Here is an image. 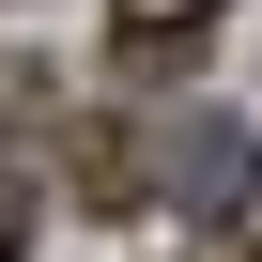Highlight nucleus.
Listing matches in <instances>:
<instances>
[{
	"mask_svg": "<svg viewBox=\"0 0 262 262\" xmlns=\"http://www.w3.org/2000/svg\"><path fill=\"white\" fill-rule=\"evenodd\" d=\"M62 185L93 216H139V123H77V139H62Z\"/></svg>",
	"mask_w": 262,
	"mask_h": 262,
	"instance_id": "7ed1b4c3",
	"label": "nucleus"
},
{
	"mask_svg": "<svg viewBox=\"0 0 262 262\" xmlns=\"http://www.w3.org/2000/svg\"><path fill=\"white\" fill-rule=\"evenodd\" d=\"M16 247H31V185L0 170V262H16Z\"/></svg>",
	"mask_w": 262,
	"mask_h": 262,
	"instance_id": "20e7f679",
	"label": "nucleus"
},
{
	"mask_svg": "<svg viewBox=\"0 0 262 262\" xmlns=\"http://www.w3.org/2000/svg\"><path fill=\"white\" fill-rule=\"evenodd\" d=\"M139 201H185L201 231H231V216L262 201V139H247L231 108H216V123H155V139H139Z\"/></svg>",
	"mask_w": 262,
	"mask_h": 262,
	"instance_id": "f257e3e1",
	"label": "nucleus"
},
{
	"mask_svg": "<svg viewBox=\"0 0 262 262\" xmlns=\"http://www.w3.org/2000/svg\"><path fill=\"white\" fill-rule=\"evenodd\" d=\"M216 262H262V247H216Z\"/></svg>",
	"mask_w": 262,
	"mask_h": 262,
	"instance_id": "39448f33",
	"label": "nucleus"
},
{
	"mask_svg": "<svg viewBox=\"0 0 262 262\" xmlns=\"http://www.w3.org/2000/svg\"><path fill=\"white\" fill-rule=\"evenodd\" d=\"M216 16L231 0H108V47L123 62H185V47H216Z\"/></svg>",
	"mask_w": 262,
	"mask_h": 262,
	"instance_id": "f03ea898",
	"label": "nucleus"
}]
</instances>
